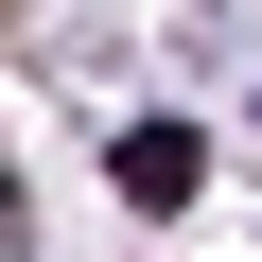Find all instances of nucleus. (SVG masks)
Masks as SVG:
<instances>
[{"instance_id": "obj_1", "label": "nucleus", "mask_w": 262, "mask_h": 262, "mask_svg": "<svg viewBox=\"0 0 262 262\" xmlns=\"http://www.w3.org/2000/svg\"><path fill=\"white\" fill-rule=\"evenodd\" d=\"M192 122H122V210H192Z\"/></svg>"}]
</instances>
